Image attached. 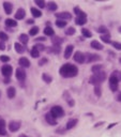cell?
Returning a JSON list of instances; mask_svg holds the SVG:
<instances>
[{
  "label": "cell",
  "instance_id": "cell-1",
  "mask_svg": "<svg viewBox=\"0 0 121 137\" xmlns=\"http://www.w3.org/2000/svg\"><path fill=\"white\" fill-rule=\"evenodd\" d=\"M59 74L63 77V78H71L78 74V69L76 65L72 63H65L59 70Z\"/></svg>",
  "mask_w": 121,
  "mask_h": 137
},
{
  "label": "cell",
  "instance_id": "cell-2",
  "mask_svg": "<svg viewBox=\"0 0 121 137\" xmlns=\"http://www.w3.org/2000/svg\"><path fill=\"white\" fill-rule=\"evenodd\" d=\"M107 75L105 72H100V73H96V74H93L92 76L90 77L89 79V82L92 85H101L103 82H105Z\"/></svg>",
  "mask_w": 121,
  "mask_h": 137
},
{
  "label": "cell",
  "instance_id": "cell-3",
  "mask_svg": "<svg viewBox=\"0 0 121 137\" xmlns=\"http://www.w3.org/2000/svg\"><path fill=\"white\" fill-rule=\"evenodd\" d=\"M50 114L57 119V118H61L64 116V109L61 106H53L50 108Z\"/></svg>",
  "mask_w": 121,
  "mask_h": 137
},
{
  "label": "cell",
  "instance_id": "cell-4",
  "mask_svg": "<svg viewBox=\"0 0 121 137\" xmlns=\"http://www.w3.org/2000/svg\"><path fill=\"white\" fill-rule=\"evenodd\" d=\"M85 58H86V62L87 63H92V62H95V61L101 60V57L99 55H96V54H91V53L86 54Z\"/></svg>",
  "mask_w": 121,
  "mask_h": 137
},
{
  "label": "cell",
  "instance_id": "cell-5",
  "mask_svg": "<svg viewBox=\"0 0 121 137\" xmlns=\"http://www.w3.org/2000/svg\"><path fill=\"white\" fill-rule=\"evenodd\" d=\"M1 73L3 75L4 77H7V78H9V77L12 75L13 73V68L9 64H4L3 66L1 68Z\"/></svg>",
  "mask_w": 121,
  "mask_h": 137
},
{
  "label": "cell",
  "instance_id": "cell-6",
  "mask_svg": "<svg viewBox=\"0 0 121 137\" xmlns=\"http://www.w3.org/2000/svg\"><path fill=\"white\" fill-rule=\"evenodd\" d=\"M20 125H21L20 121H16V120H14V121H11L9 123V130H10V132H12V133L17 132V131L20 128Z\"/></svg>",
  "mask_w": 121,
  "mask_h": 137
},
{
  "label": "cell",
  "instance_id": "cell-7",
  "mask_svg": "<svg viewBox=\"0 0 121 137\" xmlns=\"http://www.w3.org/2000/svg\"><path fill=\"white\" fill-rule=\"evenodd\" d=\"M74 60L76 63L83 64L86 62V58H85V54H83L82 52H76L74 54Z\"/></svg>",
  "mask_w": 121,
  "mask_h": 137
},
{
  "label": "cell",
  "instance_id": "cell-8",
  "mask_svg": "<svg viewBox=\"0 0 121 137\" xmlns=\"http://www.w3.org/2000/svg\"><path fill=\"white\" fill-rule=\"evenodd\" d=\"M15 74H16V78H17V80H19V82H24L26 79V71L23 68L16 69Z\"/></svg>",
  "mask_w": 121,
  "mask_h": 137
},
{
  "label": "cell",
  "instance_id": "cell-9",
  "mask_svg": "<svg viewBox=\"0 0 121 137\" xmlns=\"http://www.w3.org/2000/svg\"><path fill=\"white\" fill-rule=\"evenodd\" d=\"M118 84H119V82L116 79V78H114V77H109V88H111V90L112 91H117L118 90Z\"/></svg>",
  "mask_w": 121,
  "mask_h": 137
},
{
  "label": "cell",
  "instance_id": "cell-10",
  "mask_svg": "<svg viewBox=\"0 0 121 137\" xmlns=\"http://www.w3.org/2000/svg\"><path fill=\"white\" fill-rule=\"evenodd\" d=\"M56 17H57L58 19L66 20V19H71L72 15H71V13H69V12H60V13H57V14H56Z\"/></svg>",
  "mask_w": 121,
  "mask_h": 137
},
{
  "label": "cell",
  "instance_id": "cell-11",
  "mask_svg": "<svg viewBox=\"0 0 121 137\" xmlns=\"http://www.w3.org/2000/svg\"><path fill=\"white\" fill-rule=\"evenodd\" d=\"M45 120H46V122L48 123V124H50V125H56L57 124V120H56V118L54 117L50 112L46 114V116H45Z\"/></svg>",
  "mask_w": 121,
  "mask_h": 137
},
{
  "label": "cell",
  "instance_id": "cell-12",
  "mask_svg": "<svg viewBox=\"0 0 121 137\" xmlns=\"http://www.w3.org/2000/svg\"><path fill=\"white\" fill-rule=\"evenodd\" d=\"M26 16V11L23 9V8H19V9L17 10V12L15 13V18L17 20H21L24 19V17Z\"/></svg>",
  "mask_w": 121,
  "mask_h": 137
},
{
  "label": "cell",
  "instance_id": "cell-13",
  "mask_svg": "<svg viewBox=\"0 0 121 137\" xmlns=\"http://www.w3.org/2000/svg\"><path fill=\"white\" fill-rule=\"evenodd\" d=\"M73 50H74V46L73 45H68V46L65 47V49H64V58L65 59H69L71 57V55L73 54Z\"/></svg>",
  "mask_w": 121,
  "mask_h": 137
},
{
  "label": "cell",
  "instance_id": "cell-14",
  "mask_svg": "<svg viewBox=\"0 0 121 137\" xmlns=\"http://www.w3.org/2000/svg\"><path fill=\"white\" fill-rule=\"evenodd\" d=\"M18 64H19L21 68H29V66H30V61L28 60V58L21 57V58H19V60H18Z\"/></svg>",
  "mask_w": 121,
  "mask_h": 137
},
{
  "label": "cell",
  "instance_id": "cell-15",
  "mask_svg": "<svg viewBox=\"0 0 121 137\" xmlns=\"http://www.w3.org/2000/svg\"><path fill=\"white\" fill-rule=\"evenodd\" d=\"M64 40L62 39V37H59L57 36H54L52 37V43H53V46H59L60 47V45L63 43Z\"/></svg>",
  "mask_w": 121,
  "mask_h": 137
},
{
  "label": "cell",
  "instance_id": "cell-16",
  "mask_svg": "<svg viewBox=\"0 0 121 137\" xmlns=\"http://www.w3.org/2000/svg\"><path fill=\"white\" fill-rule=\"evenodd\" d=\"M3 9H4L5 14L10 15L11 13H12V11H13V4L11 3V2L5 1V2H3Z\"/></svg>",
  "mask_w": 121,
  "mask_h": 137
},
{
  "label": "cell",
  "instance_id": "cell-17",
  "mask_svg": "<svg viewBox=\"0 0 121 137\" xmlns=\"http://www.w3.org/2000/svg\"><path fill=\"white\" fill-rule=\"evenodd\" d=\"M75 23L76 25H79V26H83L87 23V15H83V16H77L76 19H75Z\"/></svg>",
  "mask_w": 121,
  "mask_h": 137
},
{
  "label": "cell",
  "instance_id": "cell-18",
  "mask_svg": "<svg viewBox=\"0 0 121 137\" xmlns=\"http://www.w3.org/2000/svg\"><path fill=\"white\" fill-rule=\"evenodd\" d=\"M77 122H78V120H77L76 118H74V119H70L68 121V123H66L65 130H71V128H74L75 127H76Z\"/></svg>",
  "mask_w": 121,
  "mask_h": 137
},
{
  "label": "cell",
  "instance_id": "cell-19",
  "mask_svg": "<svg viewBox=\"0 0 121 137\" xmlns=\"http://www.w3.org/2000/svg\"><path fill=\"white\" fill-rule=\"evenodd\" d=\"M46 7H47V9L50 11V12H55L56 10L58 9V5L56 2H54V1H49L48 3L46 4Z\"/></svg>",
  "mask_w": 121,
  "mask_h": 137
},
{
  "label": "cell",
  "instance_id": "cell-20",
  "mask_svg": "<svg viewBox=\"0 0 121 137\" xmlns=\"http://www.w3.org/2000/svg\"><path fill=\"white\" fill-rule=\"evenodd\" d=\"M7 94H8V98L9 99H13L16 94V90L14 87H9L7 90Z\"/></svg>",
  "mask_w": 121,
  "mask_h": 137
},
{
  "label": "cell",
  "instance_id": "cell-21",
  "mask_svg": "<svg viewBox=\"0 0 121 137\" xmlns=\"http://www.w3.org/2000/svg\"><path fill=\"white\" fill-rule=\"evenodd\" d=\"M44 34L53 37L54 36H55V31H54V29L50 26H47V27H45V29H44Z\"/></svg>",
  "mask_w": 121,
  "mask_h": 137
},
{
  "label": "cell",
  "instance_id": "cell-22",
  "mask_svg": "<svg viewBox=\"0 0 121 137\" xmlns=\"http://www.w3.org/2000/svg\"><path fill=\"white\" fill-rule=\"evenodd\" d=\"M30 11H31V14H32V16H33L34 18L41 17V16H42V12H41V11H40L39 9H36V8H31Z\"/></svg>",
  "mask_w": 121,
  "mask_h": 137
},
{
  "label": "cell",
  "instance_id": "cell-23",
  "mask_svg": "<svg viewBox=\"0 0 121 137\" xmlns=\"http://www.w3.org/2000/svg\"><path fill=\"white\" fill-rule=\"evenodd\" d=\"M90 45H91V47L94 48V49H98V50H102V49H103V45H102L101 43H99L98 41H95V40L91 42Z\"/></svg>",
  "mask_w": 121,
  "mask_h": 137
},
{
  "label": "cell",
  "instance_id": "cell-24",
  "mask_svg": "<svg viewBox=\"0 0 121 137\" xmlns=\"http://www.w3.org/2000/svg\"><path fill=\"white\" fill-rule=\"evenodd\" d=\"M102 70H103V65H102V64H95V65H93L92 68H91V71H92L93 74L100 73V72H102Z\"/></svg>",
  "mask_w": 121,
  "mask_h": 137
},
{
  "label": "cell",
  "instance_id": "cell-25",
  "mask_svg": "<svg viewBox=\"0 0 121 137\" xmlns=\"http://www.w3.org/2000/svg\"><path fill=\"white\" fill-rule=\"evenodd\" d=\"M47 49V53H49V54H56V55H58L59 53H60V47L59 46H52V47H48L46 48Z\"/></svg>",
  "mask_w": 121,
  "mask_h": 137
},
{
  "label": "cell",
  "instance_id": "cell-26",
  "mask_svg": "<svg viewBox=\"0 0 121 137\" xmlns=\"http://www.w3.org/2000/svg\"><path fill=\"white\" fill-rule=\"evenodd\" d=\"M5 26L8 27H16L17 26V21L15 19H11V18H8V19H5Z\"/></svg>",
  "mask_w": 121,
  "mask_h": 137
},
{
  "label": "cell",
  "instance_id": "cell-27",
  "mask_svg": "<svg viewBox=\"0 0 121 137\" xmlns=\"http://www.w3.org/2000/svg\"><path fill=\"white\" fill-rule=\"evenodd\" d=\"M14 47H15L16 53H18V54H23L24 52H25V48H24V46L20 44V43H15Z\"/></svg>",
  "mask_w": 121,
  "mask_h": 137
},
{
  "label": "cell",
  "instance_id": "cell-28",
  "mask_svg": "<svg viewBox=\"0 0 121 137\" xmlns=\"http://www.w3.org/2000/svg\"><path fill=\"white\" fill-rule=\"evenodd\" d=\"M19 41L20 43H23V44H27L29 41V37L28 34H25V33H21L19 36Z\"/></svg>",
  "mask_w": 121,
  "mask_h": 137
},
{
  "label": "cell",
  "instance_id": "cell-29",
  "mask_svg": "<svg viewBox=\"0 0 121 137\" xmlns=\"http://www.w3.org/2000/svg\"><path fill=\"white\" fill-rule=\"evenodd\" d=\"M42 78H43V80H44L46 84H50V82H53V78H52V76L50 75H48V74H46V73H43L42 74Z\"/></svg>",
  "mask_w": 121,
  "mask_h": 137
},
{
  "label": "cell",
  "instance_id": "cell-30",
  "mask_svg": "<svg viewBox=\"0 0 121 137\" xmlns=\"http://www.w3.org/2000/svg\"><path fill=\"white\" fill-rule=\"evenodd\" d=\"M111 76L114 77V78H116L118 82H121V72L120 71H114L111 74Z\"/></svg>",
  "mask_w": 121,
  "mask_h": 137
},
{
  "label": "cell",
  "instance_id": "cell-31",
  "mask_svg": "<svg viewBox=\"0 0 121 137\" xmlns=\"http://www.w3.org/2000/svg\"><path fill=\"white\" fill-rule=\"evenodd\" d=\"M56 26L58 27V28H64V27L66 26V20H62V19H57L56 20Z\"/></svg>",
  "mask_w": 121,
  "mask_h": 137
},
{
  "label": "cell",
  "instance_id": "cell-32",
  "mask_svg": "<svg viewBox=\"0 0 121 137\" xmlns=\"http://www.w3.org/2000/svg\"><path fill=\"white\" fill-rule=\"evenodd\" d=\"M101 40L105 43H108V44H112L111 42V34H102L101 36Z\"/></svg>",
  "mask_w": 121,
  "mask_h": 137
},
{
  "label": "cell",
  "instance_id": "cell-33",
  "mask_svg": "<svg viewBox=\"0 0 121 137\" xmlns=\"http://www.w3.org/2000/svg\"><path fill=\"white\" fill-rule=\"evenodd\" d=\"M94 93L98 98H100L101 94H102V88H101V85H94Z\"/></svg>",
  "mask_w": 121,
  "mask_h": 137
},
{
  "label": "cell",
  "instance_id": "cell-34",
  "mask_svg": "<svg viewBox=\"0 0 121 137\" xmlns=\"http://www.w3.org/2000/svg\"><path fill=\"white\" fill-rule=\"evenodd\" d=\"M39 27H37V26H34V27H32V28L29 30V34H30L31 37H34L36 34H37L39 33Z\"/></svg>",
  "mask_w": 121,
  "mask_h": 137
},
{
  "label": "cell",
  "instance_id": "cell-35",
  "mask_svg": "<svg viewBox=\"0 0 121 137\" xmlns=\"http://www.w3.org/2000/svg\"><path fill=\"white\" fill-rule=\"evenodd\" d=\"M98 32H100V33H102V34H109L108 29H107L105 26H100V27H99V28H98Z\"/></svg>",
  "mask_w": 121,
  "mask_h": 137
},
{
  "label": "cell",
  "instance_id": "cell-36",
  "mask_svg": "<svg viewBox=\"0 0 121 137\" xmlns=\"http://www.w3.org/2000/svg\"><path fill=\"white\" fill-rule=\"evenodd\" d=\"M30 55H31L32 58H39L40 57V52L39 50H37L36 48L32 47V49L30 50Z\"/></svg>",
  "mask_w": 121,
  "mask_h": 137
},
{
  "label": "cell",
  "instance_id": "cell-37",
  "mask_svg": "<svg viewBox=\"0 0 121 137\" xmlns=\"http://www.w3.org/2000/svg\"><path fill=\"white\" fill-rule=\"evenodd\" d=\"M82 34H83V36H84L85 37H92V33H91V31L88 30V29H86V28L82 29Z\"/></svg>",
  "mask_w": 121,
  "mask_h": 137
},
{
  "label": "cell",
  "instance_id": "cell-38",
  "mask_svg": "<svg viewBox=\"0 0 121 137\" xmlns=\"http://www.w3.org/2000/svg\"><path fill=\"white\" fill-rule=\"evenodd\" d=\"M74 13L76 14L77 16H83V15H87L85 12H83L82 10H80V8L79 7H75L74 8Z\"/></svg>",
  "mask_w": 121,
  "mask_h": 137
},
{
  "label": "cell",
  "instance_id": "cell-39",
  "mask_svg": "<svg viewBox=\"0 0 121 137\" xmlns=\"http://www.w3.org/2000/svg\"><path fill=\"white\" fill-rule=\"evenodd\" d=\"M75 32H76V30H75L74 27H69V28L65 30V34L66 36H74Z\"/></svg>",
  "mask_w": 121,
  "mask_h": 137
},
{
  "label": "cell",
  "instance_id": "cell-40",
  "mask_svg": "<svg viewBox=\"0 0 121 137\" xmlns=\"http://www.w3.org/2000/svg\"><path fill=\"white\" fill-rule=\"evenodd\" d=\"M34 3H36L37 7L41 8V9H44L45 8V1L44 0H34Z\"/></svg>",
  "mask_w": 121,
  "mask_h": 137
},
{
  "label": "cell",
  "instance_id": "cell-41",
  "mask_svg": "<svg viewBox=\"0 0 121 137\" xmlns=\"http://www.w3.org/2000/svg\"><path fill=\"white\" fill-rule=\"evenodd\" d=\"M8 39H9L8 34L5 33V32H3V31H0V40H1V42L8 41Z\"/></svg>",
  "mask_w": 121,
  "mask_h": 137
},
{
  "label": "cell",
  "instance_id": "cell-42",
  "mask_svg": "<svg viewBox=\"0 0 121 137\" xmlns=\"http://www.w3.org/2000/svg\"><path fill=\"white\" fill-rule=\"evenodd\" d=\"M33 48H36L37 50H39V52H42V50H44L45 49V46L43 44H37V45H34Z\"/></svg>",
  "mask_w": 121,
  "mask_h": 137
},
{
  "label": "cell",
  "instance_id": "cell-43",
  "mask_svg": "<svg viewBox=\"0 0 121 137\" xmlns=\"http://www.w3.org/2000/svg\"><path fill=\"white\" fill-rule=\"evenodd\" d=\"M0 61H2V62H9V61H10V57H9V56L2 55V56H0Z\"/></svg>",
  "mask_w": 121,
  "mask_h": 137
},
{
  "label": "cell",
  "instance_id": "cell-44",
  "mask_svg": "<svg viewBox=\"0 0 121 137\" xmlns=\"http://www.w3.org/2000/svg\"><path fill=\"white\" fill-rule=\"evenodd\" d=\"M112 45L116 48V49L121 50V43H119V42H112Z\"/></svg>",
  "mask_w": 121,
  "mask_h": 137
},
{
  "label": "cell",
  "instance_id": "cell-45",
  "mask_svg": "<svg viewBox=\"0 0 121 137\" xmlns=\"http://www.w3.org/2000/svg\"><path fill=\"white\" fill-rule=\"evenodd\" d=\"M48 62V60H47V58H42L41 60L39 61V65H44V64H46Z\"/></svg>",
  "mask_w": 121,
  "mask_h": 137
},
{
  "label": "cell",
  "instance_id": "cell-46",
  "mask_svg": "<svg viewBox=\"0 0 121 137\" xmlns=\"http://www.w3.org/2000/svg\"><path fill=\"white\" fill-rule=\"evenodd\" d=\"M45 41H46V37H40L36 39V42H45Z\"/></svg>",
  "mask_w": 121,
  "mask_h": 137
},
{
  "label": "cell",
  "instance_id": "cell-47",
  "mask_svg": "<svg viewBox=\"0 0 121 137\" xmlns=\"http://www.w3.org/2000/svg\"><path fill=\"white\" fill-rule=\"evenodd\" d=\"M5 135H7V131H5V128H0V136H5Z\"/></svg>",
  "mask_w": 121,
  "mask_h": 137
},
{
  "label": "cell",
  "instance_id": "cell-48",
  "mask_svg": "<svg viewBox=\"0 0 121 137\" xmlns=\"http://www.w3.org/2000/svg\"><path fill=\"white\" fill-rule=\"evenodd\" d=\"M0 128H5V121L2 119V118H0Z\"/></svg>",
  "mask_w": 121,
  "mask_h": 137
},
{
  "label": "cell",
  "instance_id": "cell-49",
  "mask_svg": "<svg viewBox=\"0 0 121 137\" xmlns=\"http://www.w3.org/2000/svg\"><path fill=\"white\" fill-rule=\"evenodd\" d=\"M4 49H5V44L0 41V50H4Z\"/></svg>",
  "mask_w": 121,
  "mask_h": 137
},
{
  "label": "cell",
  "instance_id": "cell-50",
  "mask_svg": "<svg viewBox=\"0 0 121 137\" xmlns=\"http://www.w3.org/2000/svg\"><path fill=\"white\" fill-rule=\"evenodd\" d=\"M117 101H119V102H121V92L118 94V96H117Z\"/></svg>",
  "mask_w": 121,
  "mask_h": 137
},
{
  "label": "cell",
  "instance_id": "cell-51",
  "mask_svg": "<svg viewBox=\"0 0 121 137\" xmlns=\"http://www.w3.org/2000/svg\"><path fill=\"white\" fill-rule=\"evenodd\" d=\"M27 24H33V20H32V19H29V20H27Z\"/></svg>",
  "mask_w": 121,
  "mask_h": 137
},
{
  "label": "cell",
  "instance_id": "cell-52",
  "mask_svg": "<svg viewBox=\"0 0 121 137\" xmlns=\"http://www.w3.org/2000/svg\"><path fill=\"white\" fill-rule=\"evenodd\" d=\"M18 137H28V136H27V135H25V134H20V135L18 136Z\"/></svg>",
  "mask_w": 121,
  "mask_h": 137
},
{
  "label": "cell",
  "instance_id": "cell-53",
  "mask_svg": "<svg viewBox=\"0 0 121 137\" xmlns=\"http://www.w3.org/2000/svg\"><path fill=\"white\" fill-rule=\"evenodd\" d=\"M115 125H116V124H115V123H114V124H111V125H109V127H108V130H109V128H112V127H115Z\"/></svg>",
  "mask_w": 121,
  "mask_h": 137
},
{
  "label": "cell",
  "instance_id": "cell-54",
  "mask_svg": "<svg viewBox=\"0 0 121 137\" xmlns=\"http://www.w3.org/2000/svg\"><path fill=\"white\" fill-rule=\"evenodd\" d=\"M4 82H9V78H5L4 79Z\"/></svg>",
  "mask_w": 121,
  "mask_h": 137
},
{
  "label": "cell",
  "instance_id": "cell-55",
  "mask_svg": "<svg viewBox=\"0 0 121 137\" xmlns=\"http://www.w3.org/2000/svg\"><path fill=\"white\" fill-rule=\"evenodd\" d=\"M118 30H119V32L121 33V27H119V29H118Z\"/></svg>",
  "mask_w": 121,
  "mask_h": 137
},
{
  "label": "cell",
  "instance_id": "cell-56",
  "mask_svg": "<svg viewBox=\"0 0 121 137\" xmlns=\"http://www.w3.org/2000/svg\"><path fill=\"white\" fill-rule=\"evenodd\" d=\"M0 96H1V91H0Z\"/></svg>",
  "mask_w": 121,
  "mask_h": 137
}]
</instances>
